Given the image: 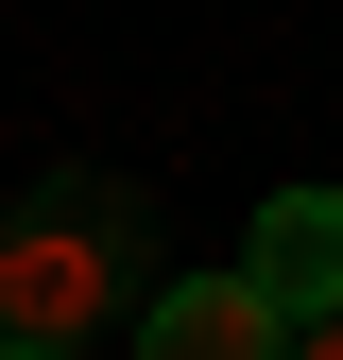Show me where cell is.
<instances>
[{
	"instance_id": "cell-2",
	"label": "cell",
	"mask_w": 343,
	"mask_h": 360,
	"mask_svg": "<svg viewBox=\"0 0 343 360\" xmlns=\"http://www.w3.org/2000/svg\"><path fill=\"white\" fill-rule=\"evenodd\" d=\"M240 275H257V309H275L292 343H326L343 326V189H275L257 240H240Z\"/></svg>"
},
{
	"instance_id": "cell-1",
	"label": "cell",
	"mask_w": 343,
	"mask_h": 360,
	"mask_svg": "<svg viewBox=\"0 0 343 360\" xmlns=\"http://www.w3.org/2000/svg\"><path fill=\"white\" fill-rule=\"evenodd\" d=\"M155 206L120 189V172H34L18 223H0V343L34 360H86V343H138L155 309Z\"/></svg>"
},
{
	"instance_id": "cell-4",
	"label": "cell",
	"mask_w": 343,
	"mask_h": 360,
	"mask_svg": "<svg viewBox=\"0 0 343 360\" xmlns=\"http://www.w3.org/2000/svg\"><path fill=\"white\" fill-rule=\"evenodd\" d=\"M292 360H343V326H326V343H292Z\"/></svg>"
},
{
	"instance_id": "cell-5",
	"label": "cell",
	"mask_w": 343,
	"mask_h": 360,
	"mask_svg": "<svg viewBox=\"0 0 343 360\" xmlns=\"http://www.w3.org/2000/svg\"><path fill=\"white\" fill-rule=\"evenodd\" d=\"M0 360H34V343H0Z\"/></svg>"
},
{
	"instance_id": "cell-3",
	"label": "cell",
	"mask_w": 343,
	"mask_h": 360,
	"mask_svg": "<svg viewBox=\"0 0 343 360\" xmlns=\"http://www.w3.org/2000/svg\"><path fill=\"white\" fill-rule=\"evenodd\" d=\"M138 360H292V326L257 309V275L224 257V275H172V292L138 309Z\"/></svg>"
}]
</instances>
